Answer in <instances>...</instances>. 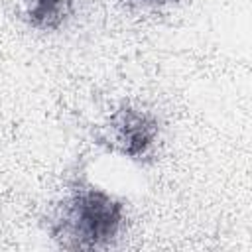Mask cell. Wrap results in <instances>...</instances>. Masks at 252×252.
<instances>
[{"label": "cell", "instance_id": "obj_1", "mask_svg": "<svg viewBox=\"0 0 252 252\" xmlns=\"http://www.w3.org/2000/svg\"><path fill=\"white\" fill-rule=\"evenodd\" d=\"M126 219L122 199L98 187L73 189L51 219V238L69 250H100L112 244Z\"/></svg>", "mask_w": 252, "mask_h": 252}, {"label": "cell", "instance_id": "obj_2", "mask_svg": "<svg viewBox=\"0 0 252 252\" xmlns=\"http://www.w3.org/2000/svg\"><path fill=\"white\" fill-rule=\"evenodd\" d=\"M159 120L150 112L132 104H120L112 110L96 130V144L108 152L142 161L150 158L159 142Z\"/></svg>", "mask_w": 252, "mask_h": 252}, {"label": "cell", "instance_id": "obj_3", "mask_svg": "<svg viewBox=\"0 0 252 252\" xmlns=\"http://www.w3.org/2000/svg\"><path fill=\"white\" fill-rule=\"evenodd\" d=\"M10 4L18 20L37 32L61 30L77 8V0H10Z\"/></svg>", "mask_w": 252, "mask_h": 252}, {"label": "cell", "instance_id": "obj_4", "mask_svg": "<svg viewBox=\"0 0 252 252\" xmlns=\"http://www.w3.org/2000/svg\"><path fill=\"white\" fill-rule=\"evenodd\" d=\"M130 8L134 10H142V12H158V10H165L171 6L181 4L183 0H124Z\"/></svg>", "mask_w": 252, "mask_h": 252}]
</instances>
